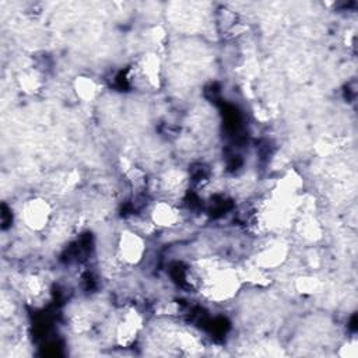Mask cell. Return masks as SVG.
<instances>
[{
	"label": "cell",
	"mask_w": 358,
	"mask_h": 358,
	"mask_svg": "<svg viewBox=\"0 0 358 358\" xmlns=\"http://www.w3.org/2000/svg\"><path fill=\"white\" fill-rule=\"evenodd\" d=\"M284 258H285V250L280 245H273L270 248H266L263 252L259 254L256 263L262 270L263 269L269 270L281 265Z\"/></svg>",
	"instance_id": "obj_6"
},
{
	"label": "cell",
	"mask_w": 358,
	"mask_h": 358,
	"mask_svg": "<svg viewBox=\"0 0 358 358\" xmlns=\"http://www.w3.org/2000/svg\"><path fill=\"white\" fill-rule=\"evenodd\" d=\"M301 234L307 239H315L319 237V226L313 219H305L301 223Z\"/></svg>",
	"instance_id": "obj_8"
},
{
	"label": "cell",
	"mask_w": 358,
	"mask_h": 358,
	"mask_svg": "<svg viewBox=\"0 0 358 358\" xmlns=\"http://www.w3.org/2000/svg\"><path fill=\"white\" fill-rule=\"evenodd\" d=\"M137 76L139 83H143L145 86H158L160 80V60L156 55H147L141 59L139 67H137Z\"/></svg>",
	"instance_id": "obj_4"
},
{
	"label": "cell",
	"mask_w": 358,
	"mask_h": 358,
	"mask_svg": "<svg viewBox=\"0 0 358 358\" xmlns=\"http://www.w3.org/2000/svg\"><path fill=\"white\" fill-rule=\"evenodd\" d=\"M318 287L319 284L315 278H301L298 281V289L301 290V293H313L315 290H318Z\"/></svg>",
	"instance_id": "obj_9"
},
{
	"label": "cell",
	"mask_w": 358,
	"mask_h": 358,
	"mask_svg": "<svg viewBox=\"0 0 358 358\" xmlns=\"http://www.w3.org/2000/svg\"><path fill=\"white\" fill-rule=\"evenodd\" d=\"M146 252L143 238L134 231H123L118 242V258L126 265H137Z\"/></svg>",
	"instance_id": "obj_2"
},
{
	"label": "cell",
	"mask_w": 358,
	"mask_h": 358,
	"mask_svg": "<svg viewBox=\"0 0 358 358\" xmlns=\"http://www.w3.org/2000/svg\"><path fill=\"white\" fill-rule=\"evenodd\" d=\"M141 318L136 311H129L122 316L117 326V339L121 346H130L140 331Z\"/></svg>",
	"instance_id": "obj_3"
},
{
	"label": "cell",
	"mask_w": 358,
	"mask_h": 358,
	"mask_svg": "<svg viewBox=\"0 0 358 358\" xmlns=\"http://www.w3.org/2000/svg\"><path fill=\"white\" fill-rule=\"evenodd\" d=\"M52 217V206L43 198H32L27 200L21 210L24 224L32 231L44 230Z\"/></svg>",
	"instance_id": "obj_1"
},
{
	"label": "cell",
	"mask_w": 358,
	"mask_h": 358,
	"mask_svg": "<svg viewBox=\"0 0 358 358\" xmlns=\"http://www.w3.org/2000/svg\"><path fill=\"white\" fill-rule=\"evenodd\" d=\"M75 90L79 98L83 101H90L97 94V84L90 77H79L75 83Z\"/></svg>",
	"instance_id": "obj_7"
},
{
	"label": "cell",
	"mask_w": 358,
	"mask_h": 358,
	"mask_svg": "<svg viewBox=\"0 0 358 358\" xmlns=\"http://www.w3.org/2000/svg\"><path fill=\"white\" fill-rule=\"evenodd\" d=\"M181 214L179 210L168 202H160L152 210V222L157 227H174L178 224Z\"/></svg>",
	"instance_id": "obj_5"
}]
</instances>
